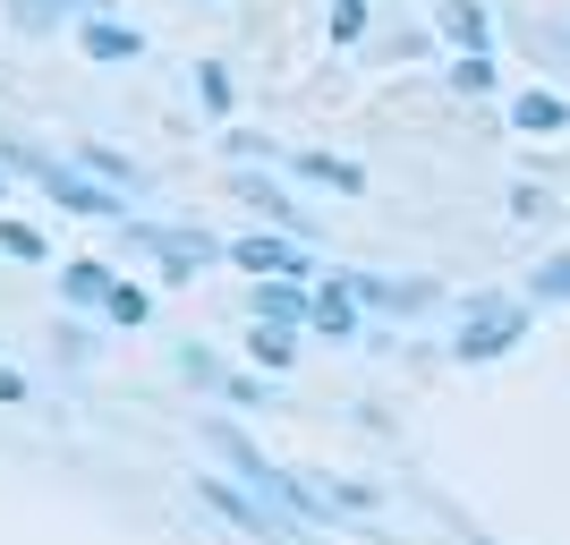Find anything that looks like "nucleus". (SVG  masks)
I'll use <instances>...</instances> for the list:
<instances>
[{"mask_svg": "<svg viewBox=\"0 0 570 545\" xmlns=\"http://www.w3.org/2000/svg\"><path fill=\"white\" fill-rule=\"evenodd\" d=\"M119 239H128V247H145V256L163 264V282H196V273H205V264H222L230 256V247H222L214 231H179V222H119Z\"/></svg>", "mask_w": 570, "mask_h": 545, "instance_id": "obj_1", "label": "nucleus"}, {"mask_svg": "<svg viewBox=\"0 0 570 545\" xmlns=\"http://www.w3.org/2000/svg\"><path fill=\"white\" fill-rule=\"evenodd\" d=\"M520 341H528L520 299H469V315H460V332H452V358L460 367H494V358H511Z\"/></svg>", "mask_w": 570, "mask_h": 545, "instance_id": "obj_2", "label": "nucleus"}, {"mask_svg": "<svg viewBox=\"0 0 570 545\" xmlns=\"http://www.w3.org/2000/svg\"><path fill=\"white\" fill-rule=\"evenodd\" d=\"M230 264L238 273H289V282H315V247L307 239H289L282 222H273V231H247V239H230Z\"/></svg>", "mask_w": 570, "mask_h": 545, "instance_id": "obj_3", "label": "nucleus"}, {"mask_svg": "<svg viewBox=\"0 0 570 545\" xmlns=\"http://www.w3.org/2000/svg\"><path fill=\"white\" fill-rule=\"evenodd\" d=\"M43 196L60 205V214H86V222H128V196H119L111 179H95L86 163H77V171L51 163V171H43Z\"/></svg>", "mask_w": 570, "mask_h": 545, "instance_id": "obj_4", "label": "nucleus"}, {"mask_svg": "<svg viewBox=\"0 0 570 545\" xmlns=\"http://www.w3.org/2000/svg\"><path fill=\"white\" fill-rule=\"evenodd\" d=\"M357 290V308H375V315H426L434 308V282H392V273H350Z\"/></svg>", "mask_w": 570, "mask_h": 545, "instance_id": "obj_5", "label": "nucleus"}, {"mask_svg": "<svg viewBox=\"0 0 570 545\" xmlns=\"http://www.w3.org/2000/svg\"><path fill=\"white\" fill-rule=\"evenodd\" d=\"M247 315H264V324H307V315H315V290L289 282V273H264V282L247 290Z\"/></svg>", "mask_w": 570, "mask_h": 545, "instance_id": "obj_6", "label": "nucleus"}, {"mask_svg": "<svg viewBox=\"0 0 570 545\" xmlns=\"http://www.w3.org/2000/svg\"><path fill=\"white\" fill-rule=\"evenodd\" d=\"M434 26H443V43H460V51H494L485 0H434Z\"/></svg>", "mask_w": 570, "mask_h": 545, "instance_id": "obj_7", "label": "nucleus"}, {"mask_svg": "<svg viewBox=\"0 0 570 545\" xmlns=\"http://www.w3.org/2000/svg\"><path fill=\"white\" fill-rule=\"evenodd\" d=\"M77 43H86V60H137L145 35L128 18H77Z\"/></svg>", "mask_w": 570, "mask_h": 545, "instance_id": "obj_8", "label": "nucleus"}, {"mask_svg": "<svg viewBox=\"0 0 570 545\" xmlns=\"http://www.w3.org/2000/svg\"><path fill=\"white\" fill-rule=\"evenodd\" d=\"M511 128H520V137H562V128H570V103L546 95V86H528V95H511Z\"/></svg>", "mask_w": 570, "mask_h": 545, "instance_id": "obj_9", "label": "nucleus"}, {"mask_svg": "<svg viewBox=\"0 0 570 545\" xmlns=\"http://www.w3.org/2000/svg\"><path fill=\"white\" fill-rule=\"evenodd\" d=\"M315 332H333V341H357V290H350V273L341 282H315V315H307Z\"/></svg>", "mask_w": 570, "mask_h": 545, "instance_id": "obj_10", "label": "nucleus"}, {"mask_svg": "<svg viewBox=\"0 0 570 545\" xmlns=\"http://www.w3.org/2000/svg\"><path fill=\"white\" fill-rule=\"evenodd\" d=\"M111 290H119V273H111L102 256H77V264H60V299H69V308H102Z\"/></svg>", "mask_w": 570, "mask_h": 545, "instance_id": "obj_11", "label": "nucleus"}, {"mask_svg": "<svg viewBox=\"0 0 570 545\" xmlns=\"http://www.w3.org/2000/svg\"><path fill=\"white\" fill-rule=\"evenodd\" d=\"M247 358H256V376H282L289 358H298V324H264V315H247Z\"/></svg>", "mask_w": 570, "mask_h": 545, "instance_id": "obj_12", "label": "nucleus"}, {"mask_svg": "<svg viewBox=\"0 0 570 545\" xmlns=\"http://www.w3.org/2000/svg\"><path fill=\"white\" fill-rule=\"evenodd\" d=\"M289 171H298V179H315V188H341V196L366 188V171L341 163V154H289Z\"/></svg>", "mask_w": 570, "mask_h": 545, "instance_id": "obj_13", "label": "nucleus"}, {"mask_svg": "<svg viewBox=\"0 0 570 545\" xmlns=\"http://www.w3.org/2000/svg\"><path fill=\"white\" fill-rule=\"evenodd\" d=\"M443 86H452V95H494V86H502L494 51H460L452 69H443Z\"/></svg>", "mask_w": 570, "mask_h": 545, "instance_id": "obj_14", "label": "nucleus"}, {"mask_svg": "<svg viewBox=\"0 0 570 545\" xmlns=\"http://www.w3.org/2000/svg\"><path fill=\"white\" fill-rule=\"evenodd\" d=\"M86 171H95V179H111L119 196H145V171L128 163V154H111V145H86Z\"/></svg>", "mask_w": 570, "mask_h": 545, "instance_id": "obj_15", "label": "nucleus"}, {"mask_svg": "<svg viewBox=\"0 0 570 545\" xmlns=\"http://www.w3.org/2000/svg\"><path fill=\"white\" fill-rule=\"evenodd\" d=\"M170 367H179L188 383H205V392H222V376H230V367H222V358L205 350V341H179V358H170Z\"/></svg>", "mask_w": 570, "mask_h": 545, "instance_id": "obj_16", "label": "nucleus"}, {"mask_svg": "<svg viewBox=\"0 0 570 545\" xmlns=\"http://www.w3.org/2000/svg\"><path fill=\"white\" fill-rule=\"evenodd\" d=\"M102 315H111V324H128V332H137V324H145V315H154V299H145V290H137V282H119V290H111V299H102Z\"/></svg>", "mask_w": 570, "mask_h": 545, "instance_id": "obj_17", "label": "nucleus"}, {"mask_svg": "<svg viewBox=\"0 0 570 545\" xmlns=\"http://www.w3.org/2000/svg\"><path fill=\"white\" fill-rule=\"evenodd\" d=\"M222 401L230 409H273V383L264 376H222Z\"/></svg>", "mask_w": 570, "mask_h": 545, "instance_id": "obj_18", "label": "nucleus"}, {"mask_svg": "<svg viewBox=\"0 0 570 545\" xmlns=\"http://www.w3.org/2000/svg\"><path fill=\"white\" fill-rule=\"evenodd\" d=\"M528 290H537V299H562V308H570V256H546L537 273H528Z\"/></svg>", "mask_w": 570, "mask_h": 545, "instance_id": "obj_19", "label": "nucleus"}, {"mask_svg": "<svg viewBox=\"0 0 570 545\" xmlns=\"http://www.w3.org/2000/svg\"><path fill=\"white\" fill-rule=\"evenodd\" d=\"M0 256H18V264H43V231H26V222H0Z\"/></svg>", "mask_w": 570, "mask_h": 545, "instance_id": "obj_20", "label": "nucleus"}, {"mask_svg": "<svg viewBox=\"0 0 570 545\" xmlns=\"http://www.w3.org/2000/svg\"><path fill=\"white\" fill-rule=\"evenodd\" d=\"M0 163H9V171H26V179H43V171H51V154H35L26 137H9V145H0Z\"/></svg>", "mask_w": 570, "mask_h": 545, "instance_id": "obj_21", "label": "nucleus"}, {"mask_svg": "<svg viewBox=\"0 0 570 545\" xmlns=\"http://www.w3.org/2000/svg\"><path fill=\"white\" fill-rule=\"evenodd\" d=\"M366 35V0H333V43H357Z\"/></svg>", "mask_w": 570, "mask_h": 545, "instance_id": "obj_22", "label": "nucleus"}, {"mask_svg": "<svg viewBox=\"0 0 570 545\" xmlns=\"http://www.w3.org/2000/svg\"><path fill=\"white\" fill-rule=\"evenodd\" d=\"M60 358H69V367H86V358H95V341H86V324H60Z\"/></svg>", "mask_w": 570, "mask_h": 545, "instance_id": "obj_23", "label": "nucleus"}, {"mask_svg": "<svg viewBox=\"0 0 570 545\" xmlns=\"http://www.w3.org/2000/svg\"><path fill=\"white\" fill-rule=\"evenodd\" d=\"M196 95L214 103V111H230V77H222V69H205V77H196Z\"/></svg>", "mask_w": 570, "mask_h": 545, "instance_id": "obj_24", "label": "nucleus"}, {"mask_svg": "<svg viewBox=\"0 0 570 545\" xmlns=\"http://www.w3.org/2000/svg\"><path fill=\"white\" fill-rule=\"evenodd\" d=\"M511 214L537 222V214H546V188H528V179H520V188H511Z\"/></svg>", "mask_w": 570, "mask_h": 545, "instance_id": "obj_25", "label": "nucleus"}, {"mask_svg": "<svg viewBox=\"0 0 570 545\" xmlns=\"http://www.w3.org/2000/svg\"><path fill=\"white\" fill-rule=\"evenodd\" d=\"M26 401V376H18V367H0V409H18Z\"/></svg>", "mask_w": 570, "mask_h": 545, "instance_id": "obj_26", "label": "nucleus"}, {"mask_svg": "<svg viewBox=\"0 0 570 545\" xmlns=\"http://www.w3.org/2000/svg\"><path fill=\"white\" fill-rule=\"evenodd\" d=\"M553 43H562V51H570V26H553Z\"/></svg>", "mask_w": 570, "mask_h": 545, "instance_id": "obj_27", "label": "nucleus"}, {"mask_svg": "<svg viewBox=\"0 0 570 545\" xmlns=\"http://www.w3.org/2000/svg\"><path fill=\"white\" fill-rule=\"evenodd\" d=\"M0 205H9V171H0Z\"/></svg>", "mask_w": 570, "mask_h": 545, "instance_id": "obj_28", "label": "nucleus"}]
</instances>
